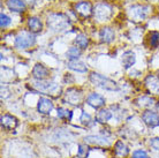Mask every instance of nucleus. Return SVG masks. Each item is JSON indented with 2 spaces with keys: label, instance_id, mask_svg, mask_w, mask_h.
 Segmentation results:
<instances>
[{
  "label": "nucleus",
  "instance_id": "3",
  "mask_svg": "<svg viewBox=\"0 0 159 158\" xmlns=\"http://www.w3.org/2000/svg\"><path fill=\"white\" fill-rule=\"evenodd\" d=\"M36 43V38L32 32L21 31L15 37V46L17 49H29Z\"/></svg>",
  "mask_w": 159,
  "mask_h": 158
},
{
  "label": "nucleus",
  "instance_id": "8",
  "mask_svg": "<svg viewBox=\"0 0 159 158\" xmlns=\"http://www.w3.org/2000/svg\"><path fill=\"white\" fill-rule=\"evenodd\" d=\"M149 9H150V7H148V6L134 5V6H131L130 7L129 12L131 13V16H133L136 21H141V20H144V19H145L147 14L149 13Z\"/></svg>",
  "mask_w": 159,
  "mask_h": 158
},
{
  "label": "nucleus",
  "instance_id": "24",
  "mask_svg": "<svg viewBox=\"0 0 159 158\" xmlns=\"http://www.w3.org/2000/svg\"><path fill=\"white\" fill-rule=\"evenodd\" d=\"M57 115H58V118L61 119V120L72 121L73 112H72V111L67 110V109H64V107H59V109H58V111H57Z\"/></svg>",
  "mask_w": 159,
  "mask_h": 158
},
{
  "label": "nucleus",
  "instance_id": "2",
  "mask_svg": "<svg viewBox=\"0 0 159 158\" xmlns=\"http://www.w3.org/2000/svg\"><path fill=\"white\" fill-rule=\"evenodd\" d=\"M48 26L53 31H62L69 27V19L64 14H51L48 19Z\"/></svg>",
  "mask_w": 159,
  "mask_h": 158
},
{
  "label": "nucleus",
  "instance_id": "21",
  "mask_svg": "<svg viewBox=\"0 0 159 158\" xmlns=\"http://www.w3.org/2000/svg\"><path fill=\"white\" fill-rule=\"evenodd\" d=\"M113 114L112 112L107 109H103V110H99L96 114V120L99 123H106L108 120H111Z\"/></svg>",
  "mask_w": 159,
  "mask_h": 158
},
{
  "label": "nucleus",
  "instance_id": "31",
  "mask_svg": "<svg viewBox=\"0 0 159 158\" xmlns=\"http://www.w3.org/2000/svg\"><path fill=\"white\" fill-rule=\"evenodd\" d=\"M79 157H87L88 155V146H84V144H80L79 146Z\"/></svg>",
  "mask_w": 159,
  "mask_h": 158
},
{
  "label": "nucleus",
  "instance_id": "11",
  "mask_svg": "<svg viewBox=\"0 0 159 158\" xmlns=\"http://www.w3.org/2000/svg\"><path fill=\"white\" fill-rule=\"evenodd\" d=\"M53 102L50 98L46 97H40L37 104V110L40 114H50L53 110Z\"/></svg>",
  "mask_w": 159,
  "mask_h": 158
},
{
  "label": "nucleus",
  "instance_id": "29",
  "mask_svg": "<svg viewBox=\"0 0 159 158\" xmlns=\"http://www.w3.org/2000/svg\"><path fill=\"white\" fill-rule=\"evenodd\" d=\"M11 17H8L6 14H4V13H1V15H0V26H1V28L4 29V28L8 27L9 24H11Z\"/></svg>",
  "mask_w": 159,
  "mask_h": 158
},
{
  "label": "nucleus",
  "instance_id": "27",
  "mask_svg": "<svg viewBox=\"0 0 159 158\" xmlns=\"http://www.w3.org/2000/svg\"><path fill=\"white\" fill-rule=\"evenodd\" d=\"M150 46L152 49H156L159 46V32L158 31H152L150 32Z\"/></svg>",
  "mask_w": 159,
  "mask_h": 158
},
{
  "label": "nucleus",
  "instance_id": "22",
  "mask_svg": "<svg viewBox=\"0 0 159 158\" xmlns=\"http://www.w3.org/2000/svg\"><path fill=\"white\" fill-rule=\"evenodd\" d=\"M7 7L12 12H23L25 9V4L23 0H8Z\"/></svg>",
  "mask_w": 159,
  "mask_h": 158
},
{
  "label": "nucleus",
  "instance_id": "15",
  "mask_svg": "<svg viewBox=\"0 0 159 158\" xmlns=\"http://www.w3.org/2000/svg\"><path fill=\"white\" fill-rule=\"evenodd\" d=\"M75 11L81 16L88 17V16L91 15V12H92L91 4L88 2V1H80V2H77L75 5Z\"/></svg>",
  "mask_w": 159,
  "mask_h": 158
},
{
  "label": "nucleus",
  "instance_id": "7",
  "mask_svg": "<svg viewBox=\"0 0 159 158\" xmlns=\"http://www.w3.org/2000/svg\"><path fill=\"white\" fill-rule=\"evenodd\" d=\"M82 92L75 88H72V89H68L65 94V99L68 104L70 105H79L81 102H82Z\"/></svg>",
  "mask_w": 159,
  "mask_h": 158
},
{
  "label": "nucleus",
  "instance_id": "17",
  "mask_svg": "<svg viewBox=\"0 0 159 158\" xmlns=\"http://www.w3.org/2000/svg\"><path fill=\"white\" fill-rule=\"evenodd\" d=\"M114 151H116V156L123 158L128 156V154H129V148L127 146L126 143H123V141L118 140L116 142V144H114Z\"/></svg>",
  "mask_w": 159,
  "mask_h": 158
},
{
  "label": "nucleus",
  "instance_id": "4",
  "mask_svg": "<svg viewBox=\"0 0 159 158\" xmlns=\"http://www.w3.org/2000/svg\"><path fill=\"white\" fill-rule=\"evenodd\" d=\"M34 87L36 88L37 90L40 92H45V94H52V95H56L58 92L61 91V88L54 82H50L46 80H36L34 83Z\"/></svg>",
  "mask_w": 159,
  "mask_h": 158
},
{
  "label": "nucleus",
  "instance_id": "18",
  "mask_svg": "<svg viewBox=\"0 0 159 158\" xmlns=\"http://www.w3.org/2000/svg\"><path fill=\"white\" fill-rule=\"evenodd\" d=\"M28 28L30 32L32 34H38L43 29V23L38 17H30L28 21Z\"/></svg>",
  "mask_w": 159,
  "mask_h": 158
},
{
  "label": "nucleus",
  "instance_id": "10",
  "mask_svg": "<svg viewBox=\"0 0 159 158\" xmlns=\"http://www.w3.org/2000/svg\"><path fill=\"white\" fill-rule=\"evenodd\" d=\"M105 103H106V100L103 96L99 94H96V92H91L87 97V104L93 109H100L105 105Z\"/></svg>",
  "mask_w": 159,
  "mask_h": 158
},
{
  "label": "nucleus",
  "instance_id": "26",
  "mask_svg": "<svg viewBox=\"0 0 159 158\" xmlns=\"http://www.w3.org/2000/svg\"><path fill=\"white\" fill-rule=\"evenodd\" d=\"M80 55H81V50L76 46H72L67 51V58H69V60H77Z\"/></svg>",
  "mask_w": 159,
  "mask_h": 158
},
{
  "label": "nucleus",
  "instance_id": "13",
  "mask_svg": "<svg viewBox=\"0 0 159 158\" xmlns=\"http://www.w3.org/2000/svg\"><path fill=\"white\" fill-rule=\"evenodd\" d=\"M144 83H145V87L148 88L149 92H151L153 95H159V77L150 74L147 76Z\"/></svg>",
  "mask_w": 159,
  "mask_h": 158
},
{
  "label": "nucleus",
  "instance_id": "34",
  "mask_svg": "<svg viewBox=\"0 0 159 158\" xmlns=\"http://www.w3.org/2000/svg\"><path fill=\"white\" fill-rule=\"evenodd\" d=\"M74 158H81V157H79V156H77V157H74Z\"/></svg>",
  "mask_w": 159,
  "mask_h": 158
},
{
  "label": "nucleus",
  "instance_id": "35",
  "mask_svg": "<svg viewBox=\"0 0 159 158\" xmlns=\"http://www.w3.org/2000/svg\"><path fill=\"white\" fill-rule=\"evenodd\" d=\"M158 77H159V75H158Z\"/></svg>",
  "mask_w": 159,
  "mask_h": 158
},
{
  "label": "nucleus",
  "instance_id": "19",
  "mask_svg": "<svg viewBox=\"0 0 159 158\" xmlns=\"http://www.w3.org/2000/svg\"><path fill=\"white\" fill-rule=\"evenodd\" d=\"M136 61V55L133 51H126L122 54V65L123 67L128 69L130 68Z\"/></svg>",
  "mask_w": 159,
  "mask_h": 158
},
{
  "label": "nucleus",
  "instance_id": "32",
  "mask_svg": "<svg viewBox=\"0 0 159 158\" xmlns=\"http://www.w3.org/2000/svg\"><path fill=\"white\" fill-rule=\"evenodd\" d=\"M150 146L153 150L159 151V137H152L150 140Z\"/></svg>",
  "mask_w": 159,
  "mask_h": 158
},
{
  "label": "nucleus",
  "instance_id": "33",
  "mask_svg": "<svg viewBox=\"0 0 159 158\" xmlns=\"http://www.w3.org/2000/svg\"><path fill=\"white\" fill-rule=\"evenodd\" d=\"M157 110H158V112H159V103L157 104Z\"/></svg>",
  "mask_w": 159,
  "mask_h": 158
},
{
  "label": "nucleus",
  "instance_id": "6",
  "mask_svg": "<svg viewBox=\"0 0 159 158\" xmlns=\"http://www.w3.org/2000/svg\"><path fill=\"white\" fill-rule=\"evenodd\" d=\"M142 120L143 123L150 128L159 126V114L152 110H145L142 113Z\"/></svg>",
  "mask_w": 159,
  "mask_h": 158
},
{
  "label": "nucleus",
  "instance_id": "12",
  "mask_svg": "<svg viewBox=\"0 0 159 158\" xmlns=\"http://www.w3.org/2000/svg\"><path fill=\"white\" fill-rule=\"evenodd\" d=\"M1 128L5 129V131H13L15 129L17 125H19V121L15 117H13L11 114H4L1 115Z\"/></svg>",
  "mask_w": 159,
  "mask_h": 158
},
{
  "label": "nucleus",
  "instance_id": "1",
  "mask_svg": "<svg viewBox=\"0 0 159 158\" xmlns=\"http://www.w3.org/2000/svg\"><path fill=\"white\" fill-rule=\"evenodd\" d=\"M89 79H90V82H91L93 86L102 88L104 90H108V91L119 90V86L116 84V81L108 79V77L102 75L99 73H91Z\"/></svg>",
  "mask_w": 159,
  "mask_h": 158
},
{
  "label": "nucleus",
  "instance_id": "9",
  "mask_svg": "<svg viewBox=\"0 0 159 158\" xmlns=\"http://www.w3.org/2000/svg\"><path fill=\"white\" fill-rule=\"evenodd\" d=\"M84 142L87 144H92V146H110V140L107 136L104 135H88L84 137Z\"/></svg>",
  "mask_w": 159,
  "mask_h": 158
},
{
  "label": "nucleus",
  "instance_id": "23",
  "mask_svg": "<svg viewBox=\"0 0 159 158\" xmlns=\"http://www.w3.org/2000/svg\"><path fill=\"white\" fill-rule=\"evenodd\" d=\"M136 103L139 105V107H143V109H149V107H151L155 105V99L150 97V96H142V97H139L137 100H136Z\"/></svg>",
  "mask_w": 159,
  "mask_h": 158
},
{
  "label": "nucleus",
  "instance_id": "36",
  "mask_svg": "<svg viewBox=\"0 0 159 158\" xmlns=\"http://www.w3.org/2000/svg\"><path fill=\"white\" fill-rule=\"evenodd\" d=\"M113 158H114V157H113Z\"/></svg>",
  "mask_w": 159,
  "mask_h": 158
},
{
  "label": "nucleus",
  "instance_id": "20",
  "mask_svg": "<svg viewBox=\"0 0 159 158\" xmlns=\"http://www.w3.org/2000/svg\"><path fill=\"white\" fill-rule=\"evenodd\" d=\"M67 66L69 69L75 71L77 73H85L88 71V67L85 66V63L80 61V60H69Z\"/></svg>",
  "mask_w": 159,
  "mask_h": 158
},
{
  "label": "nucleus",
  "instance_id": "30",
  "mask_svg": "<svg viewBox=\"0 0 159 158\" xmlns=\"http://www.w3.org/2000/svg\"><path fill=\"white\" fill-rule=\"evenodd\" d=\"M131 158H150L149 155H148L147 151L142 150V149H139V150H135L133 152V157Z\"/></svg>",
  "mask_w": 159,
  "mask_h": 158
},
{
  "label": "nucleus",
  "instance_id": "25",
  "mask_svg": "<svg viewBox=\"0 0 159 158\" xmlns=\"http://www.w3.org/2000/svg\"><path fill=\"white\" fill-rule=\"evenodd\" d=\"M74 42L80 49H87L89 45V40L85 35H77Z\"/></svg>",
  "mask_w": 159,
  "mask_h": 158
},
{
  "label": "nucleus",
  "instance_id": "5",
  "mask_svg": "<svg viewBox=\"0 0 159 158\" xmlns=\"http://www.w3.org/2000/svg\"><path fill=\"white\" fill-rule=\"evenodd\" d=\"M95 16L98 21H107L112 15V8L107 4H98L95 7Z\"/></svg>",
  "mask_w": 159,
  "mask_h": 158
},
{
  "label": "nucleus",
  "instance_id": "28",
  "mask_svg": "<svg viewBox=\"0 0 159 158\" xmlns=\"http://www.w3.org/2000/svg\"><path fill=\"white\" fill-rule=\"evenodd\" d=\"M80 121H81V123L84 125V126H90L92 123V119H91V117H90V114H88L87 112H83L82 115H81Z\"/></svg>",
  "mask_w": 159,
  "mask_h": 158
},
{
  "label": "nucleus",
  "instance_id": "16",
  "mask_svg": "<svg viewBox=\"0 0 159 158\" xmlns=\"http://www.w3.org/2000/svg\"><path fill=\"white\" fill-rule=\"evenodd\" d=\"M99 38L103 43H111L116 38V32L110 27H104L100 29Z\"/></svg>",
  "mask_w": 159,
  "mask_h": 158
},
{
  "label": "nucleus",
  "instance_id": "14",
  "mask_svg": "<svg viewBox=\"0 0 159 158\" xmlns=\"http://www.w3.org/2000/svg\"><path fill=\"white\" fill-rule=\"evenodd\" d=\"M32 76L35 80H46L50 76V71L42 63H36L35 67L32 68Z\"/></svg>",
  "mask_w": 159,
  "mask_h": 158
}]
</instances>
